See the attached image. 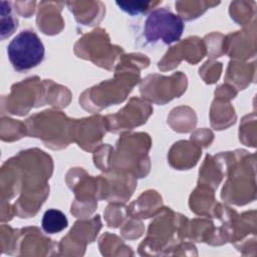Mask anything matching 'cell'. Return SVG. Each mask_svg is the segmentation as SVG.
<instances>
[{
  "mask_svg": "<svg viewBox=\"0 0 257 257\" xmlns=\"http://www.w3.org/2000/svg\"><path fill=\"white\" fill-rule=\"evenodd\" d=\"M7 53L15 70L26 71L43 60L44 45L35 32L24 30L10 41Z\"/></svg>",
  "mask_w": 257,
  "mask_h": 257,
  "instance_id": "1",
  "label": "cell"
},
{
  "mask_svg": "<svg viewBox=\"0 0 257 257\" xmlns=\"http://www.w3.org/2000/svg\"><path fill=\"white\" fill-rule=\"evenodd\" d=\"M183 31V20L167 8L152 11L146 19L145 36L150 43L161 40L165 44H172L181 38Z\"/></svg>",
  "mask_w": 257,
  "mask_h": 257,
  "instance_id": "2",
  "label": "cell"
},
{
  "mask_svg": "<svg viewBox=\"0 0 257 257\" xmlns=\"http://www.w3.org/2000/svg\"><path fill=\"white\" fill-rule=\"evenodd\" d=\"M41 225L42 229L46 233L55 234L64 230L68 225V221L64 213L61 211L56 209H49L44 213Z\"/></svg>",
  "mask_w": 257,
  "mask_h": 257,
  "instance_id": "3",
  "label": "cell"
},
{
  "mask_svg": "<svg viewBox=\"0 0 257 257\" xmlns=\"http://www.w3.org/2000/svg\"><path fill=\"white\" fill-rule=\"evenodd\" d=\"M1 37L2 39L9 36L17 27V20L11 14V8L8 2L1 1Z\"/></svg>",
  "mask_w": 257,
  "mask_h": 257,
  "instance_id": "4",
  "label": "cell"
},
{
  "mask_svg": "<svg viewBox=\"0 0 257 257\" xmlns=\"http://www.w3.org/2000/svg\"><path fill=\"white\" fill-rule=\"evenodd\" d=\"M115 4L124 12L131 15H138L145 12L152 4L151 1H116Z\"/></svg>",
  "mask_w": 257,
  "mask_h": 257,
  "instance_id": "5",
  "label": "cell"
}]
</instances>
